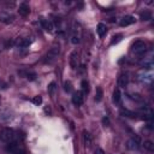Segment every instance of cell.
<instances>
[{
	"label": "cell",
	"instance_id": "obj_1",
	"mask_svg": "<svg viewBox=\"0 0 154 154\" xmlns=\"http://www.w3.org/2000/svg\"><path fill=\"white\" fill-rule=\"evenodd\" d=\"M59 54H60V46L59 45H54L46 53V56L43 57V63H45V64H52V63H54L57 60Z\"/></svg>",
	"mask_w": 154,
	"mask_h": 154
},
{
	"label": "cell",
	"instance_id": "obj_2",
	"mask_svg": "<svg viewBox=\"0 0 154 154\" xmlns=\"http://www.w3.org/2000/svg\"><path fill=\"white\" fill-rule=\"evenodd\" d=\"M6 151H7L10 154H27L24 147L22 146L21 143H18L17 141L9 142L7 146H6Z\"/></svg>",
	"mask_w": 154,
	"mask_h": 154
},
{
	"label": "cell",
	"instance_id": "obj_3",
	"mask_svg": "<svg viewBox=\"0 0 154 154\" xmlns=\"http://www.w3.org/2000/svg\"><path fill=\"white\" fill-rule=\"evenodd\" d=\"M146 43L145 41H142V40H137L133 43V46H131V52L135 53V54H143L146 52Z\"/></svg>",
	"mask_w": 154,
	"mask_h": 154
},
{
	"label": "cell",
	"instance_id": "obj_4",
	"mask_svg": "<svg viewBox=\"0 0 154 154\" xmlns=\"http://www.w3.org/2000/svg\"><path fill=\"white\" fill-rule=\"evenodd\" d=\"M0 139H1L4 142H6V143L15 141V133H13V130L10 129V128L3 129V131L0 133Z\"/></svg>",
	"mask_w": 154,
	"mask_h": 154
},
{
	"label": "cell",
	"instance_id": "obj_5",
	"mask_svg": "<svg viewBox=\"0 0 154 154\" xmlns=\"http://www.w3.org/2000/svg\"><path fill=\"white\" fill-rule=\"evenodd\" d=\"M70 66L72 70H76L77 66H78V53H77V51H72L70 54Z\"/></svg>",
	"mask_w": 154,
	"mask_h": 154
},
{
	"label": "cell",
	"instance_id": "obj_6",
	"mask_svg": "<svg viewBox=\"0 0 154 154\" xmlns=\"http://www.w3.org/2000/svg\"><path fill=\"white\" fill-rule=\"evenodd\" d=\"M84 94L82 92H76L74 93V95H72V104L76 106H81L82 104H83L84 101Z\"/></svg>",
	"mask_w": 154,
	"mask_h": 154
},
{
	"label": "cell",
	"instance_id": "obj_7",
	"mask_svg": "<svg viewBox=\"0 0 154 154\" xmlns=\"http://www.w3.org/2000/svg\"><path fill=\"white\" fill-rule=\"evenodd\" d=\"M135 22H136V18L134 17V16L128 15V16H124V17H123L122 19H120L119 24H120V27H128V25L134 24Z\"/></svg>",
	"mask_w": 154,
	"mask_h": 154
},
{
	"label": "cell",
	"instance_id": "obj_8",
	"mask_svg": "<svg viewBox=\"0 0 154 154\" xmlns=\"http://www.w3.org/2000/svg\"><path fill=\"white\" fill-rule=\"evenodd\" d=\"M29 12H30L29 5L25 4V3H22L19 5V7H18V13L22 16V17H27V16L29 15Z\"/></svg>",
	"mask_w": 154,
	"mask_h": 154
},
{
	"label": "cell",
	"instance_id": "obj_9",
	"mask_svg": "<svg viewBox=\"0 0 154 154\" xmlns=\"http://www.w3.org/2000/svg\"><path fill=\"white\" fill-rule=\"evenodd\" d=\"M40 23H41V25H42V28L45 29L46 31H53V29H54V25H53V23L49 19H45V18H41L40 19Z\"/></svg>",
	"mask_w": 154,
	"mask_h": 154
},
{
	"label": "cell",
	"instance_id": "obj_10",
	"mask_svg": "<svg viewBox=\"0 0 154 154\" xmlns=\"http://www.w3.org/2000/svg\"><path fill=\"white\" fill-rule=\"evenodd\" d=\"M129 83V77L126 74H122V75H119L118 77V86L120 88H125L126 86H128Z\"/></svg>",
	"mask_w": 154,
	"mask_h": 154
},
{
	"label": "cell",
	"instance_id": "obj_11",
	"mask_svg": "<svg viewBox=\"0 0 154 154\" xmlns=\"http://www.w3.org/2000/svg\"><path fill=\"white\" fill-rule=\"evenodd\" d=\"M13 16L12 15H10L9 12H1L0 13V22H3V23H6V24H9V23H11V22L13 21Z\"/></svg>",
	"mask_w": 154,
	"mask_h": 154
},
{
	"label": "cell",
	"instance_id": "obj_12",
	"mask_svg": "<svg viewBox=\"0 0 154 154\" xmlns=\"http://www.w3.org/2000/svg\"><path fill=\"white\" fill-rule=\"evenodd\" d=\"M96 31H98V35H99V36L104 37V36L107 34V27H106V24L99 23V24H98V28H96Z\"/></svg>",
	"mask_w": 154,
	"mask_h": 154
},
{
	"label": "cell",
	"instance_id": "obj_13",
	"mask_svg": "<svg viewBox=\"0 0 154 154\" xmlns=\"http://www.w3.org/2000/svg\"><path fill=\"white\" fill-rule=\"evenodd\" d=\"M19 75L25 76V78L29 80V81H35L36 77H37L34 71H19Z\"/></svg>",
	"mask_w": 154,
	"mask_h": 154
},
{
	"label": "cell",
	"instance_id": "obj_14",
	"mask_svg": "<svg viewBox=\"0 0 154 154\" xmlns=\"http://www.w3.org/2000/svg\"><path fill=\"white\" fill-rule=\"evenodd\" d=\"M30 43H31V41L29 40V38H19V40L16 41V45H17L18 47H21V48H27V47H29Z\"/></svg>",
	"mask_w": 154,
	"mask_h": 154
},
{
	"label": "cell",
	"instance_id": "obj_15",
	"mask_svg": "<svg viewBox=\"0 0 154 154\" xmlns=\"http://www.w3.org/2000/svg\"><path fill=\"white\" fill-rule=\"evenodd\" d=\"M83 139H84V145H86V147L89 148V147L92 146V143H93V137H92V135L88 133L87 130L83 131Z\"/></svg>",
	"mask_w": 154,
	"mask_h": 154
},
{
	"label": "cell",
	"instance_id": "obj_16",
	"mask_svg": "<svg viewBox=\"0 0 154 154\" xmlns=\"http://www.w3.org/2000/svg\"><path fill=\"white\" fill-rule=\"evenodd\" d=\"M139 142H140V140L137 139H133V140H130L129 142H128V148L129 149H139Z\"/></svg>",
	"mask_w": 154,
	"mask_h": 154
},
{
	"label": "cell",
	"instance_id": "obj_17",
	"mask_svg": "<svg viewBox=\"0 0 154 154\" xmlns=\"http://www.w3.org/2000/svg\"><path fill=\"white\" fill-rule=\"evenodd\" d=\"M71 42H72L74 45H78V43L81 42V36L76 30H74L72 35H71Z\"/></svg>",
	"mask_w": 154,
	"mask_h": 154
},
{
	"label": "cell",
	"instance_id": "obj_18",
	"mask_svg": "<svg viewBox=\"0 0 154 154\" xmlns=\"http://www.w3.org/2000/svg\"><path fill=\"white\" fill-rule=\"evenodd\" d=\"M57 90V83L54 81H52L51 83L48 84V88H47V92H48V94L49 95H54V93H56Z\"/></svg>",
	"mask_w": 154,
	"mask_h": 154
},
{
	"label": "cell",
	"instance_id": "obj_19",
	"mask_svg": "<svg viewBox=\"0 0 154 154\" xmlns=\"http://www.w3.org/2000/svg\"><path fill=\"white\" fill-rule=\"evenodd\" d=\"M102 96H104V92H102V88L101 87H96V92H95V101L99 102L102 100Z\"/></svg>",
	"mask_w": 154,
	"mask_h": 154
},
{
	"label": "cell",
	"instance_id": "obj_20",
	"mask_svg": "<svg viewBox=\"0 0 154 154\" xmlns=\"http://www.w3.org/2000/svg\"><path fill=\"white\" fill-rule=\"evenodd\" d=\"M120 98H122V96H120V90L118 89V88H117V89H114L113 90V102L114 104H119L120 102Z\"/></svg>",
	"mask_w": 154,
	"mask_h": 154
},
{
	"label": "cell",
	"instance_id": "obj_21",
	"mask_svg": "<svg viewBox=\"0 0 154 154\" xmlns=\"http://www.w3.org/2000/svg\"><path fill=\"white\" fill-rule=\"evenodd\" d=\"M81 87H82V93H83V94H88V93H89V83H88L87 80L82 81Z\"/></svg>",
	"mask_w": 154,
	"mask_h": 154
},
{
	"label": "cell",
	"instance_id": "obj_22",
	"mask_svg": "<svg viewBox=\"0 0 154 154\" xmlns=\"http://www.w3.org/2000/svg\"><path fill=\"white\" fill-rule=\"evenodd\" d=\"M143 147H145V149L148 151V152H154V143H153L152 141H149V140L145 141Z\"/></svg>",
	"mask_w": 154,
	"mask_h": 154
},
{
	"label": "cell",
	"instance_id": "obj_23",
	"mask_svg": "<svg viewBox=\"0 0 154 154\" xmlns=\"http://www.w3.org/2000/svg\"><path fill=\"white\" fill-rule=\"evenodd\" d=\"M141 17V21H151L152 19V13L149 12V11H145V12H142L140 15Z\"/></svg>",
	"mask_w": 154,
	"mask_h": 154
},
{
	"label": "cell",
	"instance_id": "obj_24",
	"mask_svg": "<svg viewBox=\"0 0 154 154\" xmlns=\"http://www.w3.org/2000/svg\"><path fill=\"white\" fill-rule=\"evenodd\" d=\"M31 102L34 104V105H36V106L41 105V104H42V96H41V95H36V96H34V98L31 99Z\"/></svg>",
	"mask_w": 154,
	"mask_h": 154
},
{
	"label": "cell",
	"instance_id": "obj_25",
	"mask_svg": "<svg viewBox=\"0 0 154 154\" xmlns=\"http://www.w3.org/2000/svg\"><path fill=\"white\" fill-rule=\"evenodd\" d=\"M123 35L122 34H116L113 37H112V41H111V45H116V43H118L120 40H122Z\"/></svg>",
	"mask_w": 154,
	"mask_h": 154
},
{
	"label": "cell",
	"instance_id": "obj_26",
	"mask_svg": "<svg viewBox=\"0 0 154 154\" xmlns=\"http://www.w3.org/2000/svg\"><path fill=\"white\" fill-rule=\"evenodd\" d=\"M64 90L66 93H70L71 90H72V84H71L70 81H65L64 82Z\"/></svg>",
	"mask_w": 154,
	"mask_h": 154
},
{
	"label": "cell",
	"instance_id": "obj_27",
	"mask_svg": "<svg viewBox=\"0 0 154 154\" xmlns=\"http://www.w3.org/2000/svg\"><path fill=\"white\" fill-rule=\"evenodd\" d=\"M122 113H123V114H126V117L134 118V113H133V112H130V111H128V110H123Z\"/></svg>",
	"mask_w": 154,
	"mask_h": 154
},
{
	"label": "cell",
	"instance_id": "obj_28",
	"mask_svg": "<svg viewBox=\"0 0 154 154\" xmlns=\"http://www.w3.org/2000/svg\"><path fill=\"white\" fill-rule=\"evenodd\" d=\"M102 124L105 125V126H108V125H110V119H108V117H104V118H102Z\"/></svg>",
	"mask_w": 154,
	"mask_h": 154
},
{
	"label": "cell",
	"instance_id": "obj_29",
	"mask_svg": "<svg viewBox=\"0 0 154 154\" xmlns=\"http://www.w3.org/2000/svg\"><path fill=\"white\" fill-rule=\"evenodd\" d=\"M94 154H105V152H104L102 148H96L95 149V153Z\"/></svg>",
	"mask_w": 154,
	"mask_h": 154
}]
</instances>
